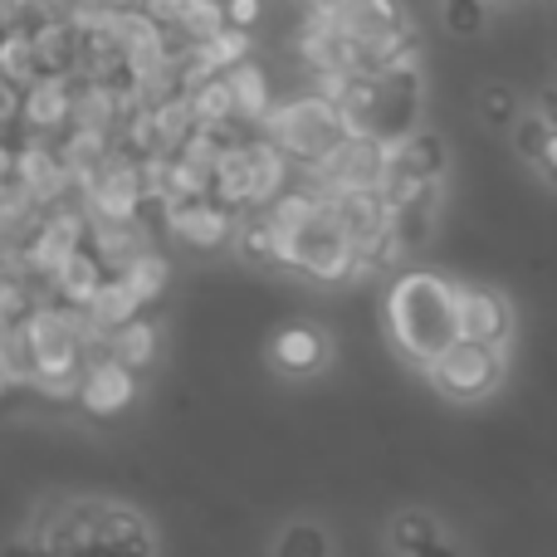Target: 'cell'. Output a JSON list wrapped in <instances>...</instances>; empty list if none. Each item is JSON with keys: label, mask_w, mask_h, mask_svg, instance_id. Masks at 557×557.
Here are the masks:
<instances>
[{"label": "cell", "mask_w": 557, "mask_h": 557, "mask_svg": "<svg viewBox=\"0 0 557 557\" xmlns=\"http://www.w3.org/2000/svg\"><path fill=\"white\" fill-rule=\"evenodd\" d=\"M108 278H113V270L103 264V255H98L94 245H78V250L54 270V278H49V284H54V304H64V308H88V304H94V294L108 284Z\"/></svg>", "instance_id": "obj_10"}, {"label": "cell", "mask_w": 557, "mask_h": 557, "mask_svg": "<svg viewBox=\"0 0 557 557\" xmlns=\"http://www.w3.org/2000/svg\"><path fill=\"white\" fill-rule=\"evenodd\" d=\"M225 15H231V25L240 29H255L264 15V0H225Z\"/></svg>", "instance_id": "obj_24"}, {"label": "cell", "mask_w": 557, "mask_h": 557, "mask_svg": "<svg viewBox=\"0 0 557 557\" xmlns=\"http://www.w3.org/2000/svg\"><path fill=\"white\" fill-rule=\"evenodd\" d=\"M264 137L298 166V172H313L323 166L337 147L352 137V123L343 117V108L323 94H298L288 103H278L264 123Z\"/></svg>", "instance_id": "obj_2"}, {"label": "cell", "mask_w": 557, "mask_h": 557, "mask_svg": "<svg viewBox=\"0 0 557 557\" xmlns=\"http://www.w3.org/2000/svg\"><path fill=\"white\" fill-rule=\"evenodd\" d=\"M499 372H504V352H499V347H484V343H470V337H460V343H455L450 352H445L441 362L431 367V382L441 386L445 396H460V401H470V396L494 392Z\"/></svg>", "instance_id": "obj_5"}, {"label": "cell", "mask_w": 557, "mask_h": 557, "mask_svg": "<svg viewBox=\"0 0 557 557\" xmlns=\"http://www.w3.org/2000/svg\"><path fill=\"white\" fill-rule=\"evenodd\" d=\"M5 557H64V553H59L49 539H39V543H10Z\"/></svg>", "instance_id": "obj_25"}, {"label": "cell", "mask_w": 557, "mask_h": 557, "mask_svg": "<svg viewBox=\"0 0 557 557\" xmlns=\"http://www.w3.org/2000/svg\"><path fill=\"white\" fill-rule=\"evenodd\" d=\"M386 327H392V343L401 347V357H411L416 367L431 372L465 337L460 284H450L445 274H431V270L401 274L392 284V294H386Z\"/></svg>", "instance_id": "obj_1"}, {"label": "cell", "mask_w": 557, "mask_h": 557, "mask_svg": "<svg viewBox=\"0 0 557 557\" xmlns=\"http://www.w3.org/2000/svg\"><path fill=\"white\" fill-rule=\"evenodd\" d=\"M509 143H513V152L523 157V162H543V157H548V147H553V123L543 113H519V123L509 127Z\"/></svg>", "instance_id": "obj_17"}, {"label": "cell", "mask_w": 557, "mask_h": 557, "mask_svg": "<svg viewBox=\"0 0 557 557\" xmlns=\"http://www.w3.org/2000/svg\"><path fill=\"white\" fill-rule=\"evenodd\" d=\"M484 123H494V127H504V123H519V117H513V94L504 84H490L484 88Z\"/></svg>", "instance_id": "obj_22"}, {"label": "cell", "mask_w": 557, "mask_h": 557, "mask_svg": "<svg viewBox=\"0 0 557 557\" xmlns=\"http://www.w3.org/2000/svg\"><path fill=\"white\" fill-rule=\"evenodd\" d=\"M298 5H304V0H298Z\"/></svg>", "instance_id": "obj_30"}, {"label": "cell", "mask_w": 557, "mask_h": 557, "mask_svg": "<svg viewBox=\"0 0 557 557\" xmlns=\"http://www.w3.org/2000/svg\"><path fill=\"white\" fill-rule=\"evenodd\" d=\"M250 29H240V25H225L221 35L211 39V45H201L206 49V59H211L221 74H231V69H240V64H250Z\"/></svg>", "instance_id": "obj_19"}, {"label": "cell", "mask_w": 557, "mask_h": 557, "mask_svg": "<svg viewBox=\"0 0 557 557\" xmlns=\"http://www.w3.org/2000/svg\"><path fill=\"white\" fill-rule=\"evenodd\" d=\"M123 278H127V288H133L143 304H157V298L166 294V278H172V264L162 260L157 250H143L133 264L123 270Z\"/></svg>", "instance_id": "obj_16"}, {"label": "cell", "mask_w": 557, "mask_h": 557, "mask_svg": "<svg viewBox=\"0 0 557 557\" xmlns=\"http://www.w3.org/2000/svg\"><path fill=\"white\" fill-rule=\"evenodd\" d=\"M435 206H441V182L435 186H416L401 206H392V231L406 250H421L435 231Z\"/></svg>", "instance_id": "obj_11"}, {"label": "cell", "mask_w": 557, "mask_h": 557, "mask_svg": "<svg viewBox=\"0 0 557 557\" xmlns=\"http://www.w3.org/2000/svg\"><path fill=\"white\" fill-rule=\"evenodd\" d=\"M133 396H137V372L127 362H117V357H98V362H88L84 392H78V406H84L88 416L108 421V416L127 411Z\"/></svg>", "instance_id": "obj_8"}, {"label": "cell", "mask_w": 557, "mask_h": 557, "mask_svg": "<svg viewBox=\"0 0 557 557\" xmlns=\"http://www.w3.org/2000/svg\"><path fill=\"white\" fill-rule=\"evenodd\" d=\"M411 557H455L450 548H445V543H425L421 553H411Z\"/></svg>", "instance_id": "obj_28"}, {"label": "cell", "mask_w": 557, "mask_h": 557, "mask_svg": "<svg viewBox=\"0 0 557 557\" xmlns=\"http://www.w3.org/2000/svg\"><path fill=\"white\" fill-rule=\"evenodd\" d=\"M539 113L548 117V123H553V133H557V84H548V88H543V94H539Z\"/></svg>", "instance_id": "obj_26"}, {"label": "cell", "mask_w": 557, "mask_h": 557, "mask_svg": "<svg viewBox=\"0 0 557 557\" xmlns=\"http://www.w3.org/2000/svg\"><path fill=\"white\" fill-rule=\"evenodd\" d=\"M445 29L455 39H474L484 29V0H445Z\"/></svg>", "instance_id": "obj_20"}, {"label": "cell", "mask_w": 557, "mask_h": 557, "mask_svg": "<svg viewBox=\"0 0 557 557\" xmlns=\"http://www.w3.org/2000/svg\"><path fill=\"white\" fill-rule=\"evenodd\" d=\"M143 10L157 20V25L176 29V25L186 20V10H191V0H143Z\"/></svg>", "instance_id": "obj_23"}, {"label": "cell", "mask_w": 557, "mask_h": 557, "mask_svg": "<svg viewBox=\"0 0 557 557\" xmlns=\"http://www.w3.org/2000/svg\"><path fill=\"white\" fill-rule=\"evenodd\" d=\"M103 5H113V10H133L137 0H103Z\"/></svg>", "instance_id": "obj_29"}, {"label": "cell", "mask_w": 557, "mask_h": 557, "mask_svg": "<svg viewBox=\"0 0 557 557\" xmlns=\"http://www.w3.org/2000/svg\"><path fill=\"white\" fill-rule=\"evenodd\" d=\"M460 323H465V337H470V343L504 347L509 343V327H513L509 298L490 284H460Z\"/></svg>", "instance_id": "obj_9"}, {"label": "cell", "mask_w": 557, "mask_h": 557, "mask_svg": "<svg viewBox=\"0 0 557 557\" xmlns=\"http://www.w3.org/2000/svg\"><path fill=\"white\" fill-rule=\"evenodd\" d=\"M278 557H327V539L318 529H308V523H298V529H288Z\"/></svg>", "instance_id": "obj_21"}, {"label": "cell", "mask_w": 557, "mask_h": 557, "mask_svg": "<svg viewBox=\"0 0 557 557\" xmlns=\"http://www.w3.org/2000/svg\"><path fill=\"white\" fill-rule=\"evenodd\" d=\"M231 88H235V113H240V123L250 127H264L274 113V88H270V74H264L260 64H240L231 69Z\"/></svg>", "instance_id": "obj_12"}, {"label": "cell", "mask_w": 557, "mask_h": 557, "mask_svg": "<svg viewBox=\"0 0 557 557\" xmlns=\"http://www.w3.org/2000/svg\"><path fill=\"white\" fill-rule=\"evenodd\" d=\"M421 108H425V88H421V64H401L392 74L376 78V113H372V133L386 143H401L421 127Z\"/></svg>", "instance_id": "obj_4"}, {"label": "cell", "mask_w": 557, "mask_h": 557, "mask_svg": "<svg viewBox=\"0 0 557 557\" xmlns=\"http://www.w3.org/2000/svg\"><path fill=\"white\" fill-rule=\"evenodd\" d=\"M445 166H450V147H445V137L435 133V127H416L411 137L396 143L392 176H386V186H382L386 206H401L416 186H435L445 176Z\"/></svg>", "instance_id": "obj_3"}, {"label": "cell", "mask_w": 557, "mask_h": 557, "mask_svg": "<svg viewBox=\"0 0 557 557\" xmlns=\"http://www.w3.org/2000/svg\"><path fill=\"white\" fill-rule=\"evenodd\" d=\"M231 25V15H225V0H191V10H186V20L176 29H182L186 39H196V45H211L221 29Z\"/></svg>", "instance_id": "obj_18"}, {"label": "cell", "mask_w": 557, "mask_h": 557, "mask_svg": "<svg viewBox=\"0 0 557 557\" xmlns=\"http://www.w3.org/2000/svg\"><path fill=\"white\" fill-rule=\"evenodd\" d=\"M166 231L182 245H191V250H221V245L240 231V215H235L231 206H221L215 196H196V201L172 206V225H166Z\"/></svg>", "instance_id": "obj_6"}, {"label": "cell", "mask_w": 557, "mask_h": 557, "mask_svg": "<svg viewBox=\"0 0 557 557\" xmlns=\"http://www.w3.org/2000/svg\"><path fill=\"white\" fill-rule=\"evenodd\" d=\"M74 78H39L25 88V127L29 137L59 143L64 133H74Z\"/></svg>", "instance_id": "obj_7"}, {"label": "cell", "mask_w": 557, "mask_h": 557, "mask_svg": "<svg viewBox=\"0 0 557 557\" xmlns=\"http://www.w3.org/2000/svg\"><path fill=\"white\" fill-rule=\"evenodd\" d=\"M137 308H143V298L127 288V278L123 274H113L103 288L94 294V304H88V318L94 323H103L108 333H117V327H127L137 318Z\"/></svg>", "instance_id": "obj_14"}, {"label": "cell", "mask_w": 557, "mask_h": 557, "mask_svg": "<svg viewBox=\"0 0 557 557\" xmlns=\"http://www.w3.org/2000/svg\"><path fill=\"white\" fill-rule=\"evenodd\" d=\"M543 176H548V182H557V137H553V147H548V157H543Z\"/></svg>", "instance_id": "obj_27"}, {"label": "cell", "mask_w": 557, "mask_h": 557, "mask_svg": "<svg viewBox=\"0 0 557 557\" xmlns=\"http://www.w3.org/2000/svg\"><path fill=\"white\" fill-rule=\"evenodd\" d=\"M113 357H117V362H127L133 372L152 367L157 362V323L133 318L127 327H117V333H113Z\"/></svg>", "instance_id": "obj_15"}, {"label": "cell", "mask_w": 557, "mask_h": 557, "mask_svg": "<svg viewBox=\"0 0 557 557\" xmlns=\"http://www.w3.org/2000/svg\"><path fill=\"white\" fill-rule=\"evenodd\" d=\"M323 333L318 327H308V323H288L284 333L274 337V362L284 367V372H294V376H304V372H318L323 367Z\"/></svg>", "instance_id": "obj_13"}]
</instances>
